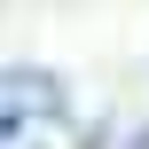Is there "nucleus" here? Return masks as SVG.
<instances>
[{
	"label": "nucleus",
	"mask_w": 149,
	"mask_h": 149,
	"mask_svg": "<svg viewBox=\"0 0 149 149\" xmlns=\"http://www.w3.org/2000/svg\"><path fill=\"white\" fill-rule=\"evenodd\" d=\"M63 110V86L47 71H0V134H16L24 118H55Z\"/></svg>",
	"instance_id": "obj_1"
}]
</instances>
